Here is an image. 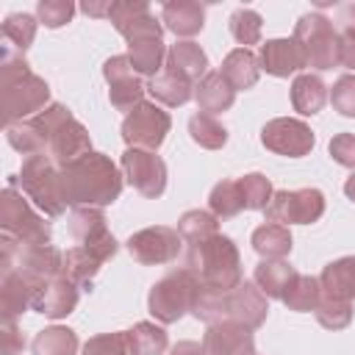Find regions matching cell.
<instances>
[{"label": "cell", "instance_id": "cell-8", "mask_svg": "<svg viewBox=\"0 0 355 355\" xmlns=\"http://www.w3.org/2000/svg\"><path fill=\"white\" fill-rule=\"evenodd\" d=\"M291 39L302 47L308 67H313V69L338 67V33H336V25L322 11L302 14L294 25Z\"/></svg>", "mask_w": 355, "mask_h": 355}, {"label": "cell", "instance_id": "cell-52", "mask_svg": "<svg viewBox=\"0 0 355 355\" xmlns=\"http://www.w3.org/2000/svg\"><path fill=\"white\" fill-rule=\"evenodd\" d=\"M336 33L347 36V39H355V3H347V6L338 8V14H336Z\"/></svg>", "mask_w": 355, "mask_h": 355}, {"label": "cell", "instance_id": "cell-10", "mask_svg": "<svg viewBox=\"0 0 355 355\" xmlns=\"http://www.w3.org/2000/svg\"><path fill=\"white\" fill-rule=\"evenodd\" d=\"M266 222L275 225H311L319 222L324 214V194L319 189H280L272 194L269 205L263 208Z\"/></svg>", "mask_w": 355, "mask_h": 355}, {"label": "cell", "instance_id": "cell-42", "mask_svg": "<svg viewBox=\"0 0 355 355\" xmlns=\"http://www.w3.org/2000/svg\"><path fill=\"white\" fill-rule=\"evenodd\" d=\"M239 189H241V200H244V208L250 211H263L275 194L272 189V180L261 172H250L244 178H239Z\"/></svg>", "mask_w": 355, "mask_h": 355}, {"label": "cell", "instance_id": "cell-14", "mask_svg": "<svg viewBox=\"0 0 355 355\" xmlns=\"http://www.w3.org/2000/svg\"><path fill=\"white\" fill-rule=\"evenodd\" d=\"M313 130L294 116H275L261 128V144L286 158H302L313 150Z\"/></svg>", "mask_w": 355, "mask_h": 355}, {"label": "cell", "instance_id": "cell-2", "mask_svg": "<svg viewBox=\"0 0 355 355\" xmlns=\"http://www.w3.org/2000/svg\"><path fill=\"white\" fill-rule=\"evenodd\" d=\"M0 89H3V116L8 125L36 116L50 105V86L39 78L22 55H14L3 44L0 55Z\"/></svg>", "mask_w": 355, "mask_h": 355}, {"label": "cell", "instance_id": "cell-37", "mask_svg": "<svg viewBox=\"0 0 355 355\" xmlns=\"http://www.w3.org/2000/svg\"><path fill=\"white\" fill-rule=\"evenodd\" d=\"M178 233L183 239V244H197V241H205L211 239L214 233H219V219L211 214V211H202V208H194V211H186L180 219H178Z\"/></svg>", "mask_w": 355, "mask_h": 355}, {"label": "cell", "instance_id": "cell-45", "mask_svg": "<svg viewBox=\"0 0 355 355\" xmlns=\"http://www.w3.org/2000/svg\"><path fill=\"white\" fill-rule=\"evenodd\" d=\"M83 355H130L125 330L92 336V338L83 344Z\"/></svg>", "mask_w": 355, "mask_h": 355}, {"label": "cell", "instance_id": "cell-44", "mask_svg": "<svg viewBox=\"0 0 355 355\" xmlns=\"http://www.w3.org/2000/svg\"><path fill=\"white\" fill-rule=\"evenodd\" d=\"M119 33L125 36L128 44H133V42H144V39H161V36H164V25H161V19H155L150 11H144V14H139L136 19H130L128 25H122Z\"/></svg>", "mask_w": 355, "mask_h": 355}, {"label": "cell", "instance_id": "cell-25", "mask_svg": "<svg viewBox=\"0 0 355 355\" xmlns=\"http://www.w3.org/2000/svg\"><path fill=\"white\" fill-rule=\"evenodd\" d=\"M319 286H322V297L352 302L355 300V255H341L330 261L319 275Z\"/></svg>", "mask_w": 355, "mask_h": 355}, {"label": "cell", "instance_id": "cell-51", "mask_svg": "<svg viewBox=\"0 0 355 355\" xmlns=\"http://www.w3.org/2000/svg\"><path fill=\"white\" fill-rule=\"evenodd\" d=\"M133 75H136V69H133L128 53H125V55H111V58L103 64V78H105L108 83H116V80H125V78H133Z\"/></svg>", "mask_w": 355, "mask_h": 355}, {"label": "cell", "instance_id": "cell-15", "mask_svg": "<svg viewBox=\"0 0 355 355\" xmlns=\"http://www.w3.org/2000/svg\"><path fill=\"white\" fill-rule=\"evenodd\" d=\"M119 166H122L125 180L141 197L155 200V197L164 194V189H166V164H164L161 155H155L150 150H133V147H128L122 153Z\"/></svg>", "mask_w": 355, "mask_h": 355}, {"label": "cell", "instance_id": "cell-18", "mask_svg": "<svg viewBox=\"0 0 355 355\" xmlns=\"http://www.w3.org/2000/svg\"><path fill=\"white\" fill-rule=\"evenodd\" d=\"M202 347L208 355H255V336L241 322H219L208 324Z\"/></svg>", "mask_w": 355, "mask_h": 355}, {"label": "cell", "instance_id": "cell-36", "mask_svg": "<svg viewBox=\"0 0 355 355\" xmlns=\"http://www.w3.org/2000/svg\"><path fill=\"white\" fill-rule=\"evenodd\" d=\"M36 25H39V19L25 14V11L8 14L6 22H3V42H6V47L22 55L33 44V39H36Z\"/></svg>", "mask_w": 355, "mask_h": 355}, {"label": "cell", "instance_id": "cell-41", "mask_svg": "<svg viewBox=\"0 0 355 355\" xmlns=\"http://www.w3.org/2000/svg\"><path fill=\"white\" fill-rule=\"evenodd\" d=\"M144 92H147V86L139 80V75L116 80V83H108V100H111V105L116 111H125V116L144 103Z\"/></svg>", "mask_w": 355, "mask_h": 355}, {"label": "cell", "instance_id": "cell-39", "mask_svg": "<svg viewBox=\"0 0 355 355\" xmlns=\"http://www.w3.org/2000/svg\"><path fill=\"white\" fill-rule=\"evenodd\" d=\"M244 200H241V189L239 180H219L211 194H208V211L216 219H233L236 214H241Z\"/></svg>", "mask_w": 355, "mask_h": 355}, {"label": "cell", "instance_id": "cell-47", "mask_svg": "<svg viewBox=\"0 0 355 355\" xmlns=\"http://www.w3.org/2000/svg\"><path fill=\"white\" fill-rule=\"evenodd\" d=\"M330 103L341 116H355V75H341L333 83Z\"/></svg>", "mask_w": 355, "mask_h": 355}, {"label": "cell", "instance_id": "cell-9", "mask_svg": "<svg viewBox=\"0 0 355 355\" xmlns=\"http://www.w3.org/2000/svg\"><path fill=\"white\" fill-rule=\"evenodd\" d=\"M67 119H72V111L67 105H61V103H50L36 116L14 122V125H6V141L17 153H22L25 158L28 155H39V153L47 150V141L55 133V128H61Z\"/></svg>", "mask_w": 355, "mask_h": 355}, {"label": "cell", "instance_id": "cell-27", "mask_svg": "<svg viewBox=\"0 0 355 355\" xmlns=\"http://www.w3.org/2000/svg\"><path fill=\"white\" fill-rule=\"evenodd\" d=\"M252 250L261 255V261H283L291 247H294V239H291V230L286 225H275V222H263L252 230V239H250Z\"/></svg>", "mask_w": 355, "mask_h": 355}, {"label": "cell", "instance_id": "cell-1", "mask_svg": "<svg viewBox=\"0 0 355 355\" xmlns=\"http://www.w3.org/2000/svg\"><path fill=\"white\" fill-rule=\"evenodd\" d=\"M122 172L105 153H86L83 158L58 169L61 197L72 208H105L122 194Z\"/></svg>", "mask_w": 355, "mask_h": 355}, {"label": "cell", "instance_id": "cell-13", "mask_svg": "<svg viewBox=\"0 0 355 355\" xmlns=\"http://www.w3.org/2000/svg\"><path fill=\"white\" fill-rule=\"evenodd\" d=\"M130 258L141 266H161L169 263L180 255L183 250V239L178 233V227L169 225H153V227H141L136 233H130V239L125 241Z\"/></svg>", "mask_w": 355, "mask_h": 355}, {"label": "cell", "instance_id": "cell-50", "mask_svg": "<svg viewBox=\"0 0 355 355\" xmlns=\"http://www.w3.org/2000/svg\"><path fill=\"white\" fill-rule=\"evenodd\" d=\"M25 347V338L17 327V319H3L0 322V355H19Z\"/></svg>", "mask_w": 355, "mask_h": 355}, {"label": "cell", "instance_id": "cell-4", "mask_svg": "<svg viewBox=\"0 0 355 355\" xmlns=\"http://www.w3.org/2000/svg\"><path fill=\"white\" fill-rule=\"evenodd\" d=\"M186 269L200 280L202 288H211V291H230L244 283L239 247L225 233H214L205 241L189 244Z\"/></svg>", "mask_w": 355, "mask_h": 355}, {"label": "cell", "instance_id": "cell-48", "mask_svg": "<svg viewBox=\"0 0 355 355\" xmlns=\"http://www.w3.org/2000/svg\"><path fill=\"white\" fill-rule=\"evenodd\" d=\"M330 150V158L338 164V166H347V169H355V133H336L327 144Z\"/></svg>", "mask_w": 355, "mask_h": 355}, {"label": "cell", "instance_id": "cell-19", "mask_svg": "<svg viewBox=\"0 0 355 355\" xmlns=\"http://www.w3.org/2000/svg\"><path fill=\"white\" fill-rule=\"evenodd\" d=\"M258 61H261V69L275 75V78H288V75L308 67L305 53L294 39H269V42H263L261 53H258Z\"/></svg>", "mask_w": 355, "mask_h": 355}, {"label": "cell", "instance_id": "cell-34", "mask_svg": "<svg viewBox=\"0 0 355 355\" xmlns=\"http://www.w3.org/2000/svg\"><path fill=\"white\" fill-rule=\"evenodd\" d=\"M100 266L103 263L83 247H72L64 252V277H69L83 291H92V283H94Z\"/></svg>", "mask_w": 355, "mask_h": 355}, {"label": "cell", "instance_id": "cell-40", "mask_svg": "<svg viewBox=\"0 0 355 355\" xmlns=\"http://www.w3.org/2000/svg\"><path fill=\"white\" fill-rule=\"evenodd\" d=\"M227 28H230V36L250 50V44H258L261 42V28H263V19L258 11L252 8H236L227 19Z\"/></svg>", "mask_w": 355, "mask_h": 355}, {"label": "cell", "instance_id": "cell-46", "mask_svg": "<svg viewBox=\"0 0 355 355\" xmlns=\"http://www.w3.org/2000/svg\"><path fill=\"white\" fill-rule=\"evenodd\" d=\"M75 6L69 0H39L36 3V19L44 28H61L72 19Z\"/></svg>", "mask_w": 355, "mask_h": 355}, {"label": "cell", "instance_id": "cell-26", "mask_svg": "<svg viewBox=\"0 0 355 355\" xmlns=\"http://www.w3.org/2000/svg\"><path fill=\"white\" fill-rule=\"evenodd\" d=\"M219 72L225 75V80H227L236 92H247V89H252V86L258 83V78H261V61H258V55H255L252 50L236 47V50H230V53L222 58V69H219Z\"/></svg>", "mask_w": 355, "mask_h": 355}, {"label": "cell", "instance_id": "cell-11", "mask_svg": "<svg viewBox=\"0 0 355 355\" xmlns=\"http://www.w3.org/2000/svg\"><path fill=\"white\" fill-rule=\"evenodd\" d=\"M67 227H69L72 239L78 241V247L89 250L100 263L111 261L116 255V250H119L114 233L108 230L103 208H92V205L72 208L69 216H67Z\"/></svg>", "mask_w": 355, "mask_h": 355}, {"label": "cell", "instance_id": "cell-32", "mask_svg": "<svg viewBox=\"0 0 355 355\" xmlns=\"http://www.w3.org/2000/svg\"><path fill=\"white\" fill-rule=\"evenodd\" d=\"M33 355H75L78 352V333L64 324L44 327L31 341Z\"/></svg>", "mask_w": 355, "mask_h": 355}, {"label": "cell", "instance_id": "cell-31", "mask_svg": "<svg viewBox=\"0 0 355 355\" xmlns=\"http://www.w3.org/2000/svg\"><path fill=\"white\" fill-rule=\"evenodd\" d=\"M125 336L130 355H164V349L169 347L166 330L155 322H136L130 330H125Z\"/></svg>", "mask_w": 355, "mask_h": 355}, {"label": "cell", "instance_id": "cell-55", "mask_svg": "<svg viewBox=\"0 0 355 355\" xmlns=\"http://www.w3.org/2000/svg\"><path fill=\"white\" fill-rule=\"evenodd\" d=\"M80 11H83L86 17H105V19H108V14H111V3H94V0H89V3L80 6Z\"/></svg>", "mask_w": 355, "mask_h": 355}, {"label": "cell", "instance_id": "cell-5", "mask_svg": "<svg viewBox=\"0 0 355 355\" xmlns=\"http://www.w3.org/2000/svg\"><path fill=\"white\" fill-rule=\"evenodd\" d=\"M200 288H202L200 280L186 266L175 269V272H169V275H164L161 280L153 283V288L147 294V311L153 313L155 322L172 324V322L183 319L186 313L194 311Z\"/></svg>", "mask_w": 355, "mask_h": 355}, {"label": "cell", "instance_id": "cell-49", "mask_svg": "<svg viewBox=\"0 0 355 355\" xmlns=\"http://www.w3.org/2000/svg\"><path fill=\"white\" fill-rule=\"evenodd\" d=\"M144 11H150V6H147L144 0H116V3H111L108 19H111V25L119 31L122 25H128L130 19H136V17L144 14Z\"/></svg>", "mask_w": 355, "mask_h": 355}, {"label": "cell", "instance_id": "cell-33", "mask_svg": "<svg viewBox=\"0 0 355 355\" xmlns=\"http://www.w3.org/2000/svg\"><path fill=\"white\" fill-rule=\"evenodd\" d=\"M166 44L161 39H144V42H133L128 44V58L136 69V75H147V78H155L164 64H166Z\"/></svg>", "mask_w": 355, "mask_h": 355}, {"label": "cell", "instance_id": "cell-22", "mask_svg": "<svg viewBox=\"0 0 355 355\" xmlns=\"http://www.w3.org/2000/svg\"><path fill=\"white\" fill-rule=\"evenodd\" d=\"M17 266L22 272L33 275L36 280L47 283V280H55L64 275V252L53 244H31V247L19 250Z\"/></svg>", "mask_w": 355, "mask_h": 355}, {"label": "cell", "instance_id": "cell-28", "mask_svg": "<svg viewBox=\"0 0 355 355\" xmlns=\"http://www.w3.org/2000/svg\"><path fill=\"white\" fill-rule=\"evenodd\" d=\"M324 103H327V86L319 75L302 72L291 80V105H294L297 114L313 116L324 108Z\"/></svg>", "mask_w": 355, "mask_h": 355}, {"label": "cell", "instance_id": "cell-7", "mask_svg": "<svg viewBox=\"0 0 355 355\" xmlns=\"http://www.w3.org/2000/svg\"><path fill=\"white\" fill-rule=\"evenodd\" d=\"M0 230L14 236L22 247L50 244V222L31 208L17 186H6L0 194Z\"/></svg>", "mask_w": 355, "mask_h": 355}, {"label": "cell", "instance_id": "cell-3", "mask_svg": "<svg viewBox=\"0 0 355 355\" xmlns=\"http://www.w3.org/2000/svg\"><path fill=\"white\" fill-rule=\"evenodd\" d=\"M200 322L205 324H219V322H241L247 327H261L266 322L269 313V297L250 280H244L241 286L230 288V291H211V288H200L194 311H191Z\"/></svg>", "mask_w": 355, "mask_h": 355}, {"label": "cell", "instance_id": "cell-6", "mask_svg": "<svg viewBox=\"0 0 355 355\" xmlns=\"http://www.w3.org/2000/svg\"><path fill=\"white\" fill-rule=\"evenodd\" d=\"M17 178H19V191L44 216H61L67 211V202H64L61 186H58V166L44 153L22 158V169Z\"/></svg>", "mask_w": 355, "mask_h": 355}, {"label": "cell", "instance_id": "cell-38", "mask_svg": "<svg viewBox=\"0 0 355 355\" xmlns=\"http://www.w3.org/2000/svg\"><path fill=\"white\" fill-rule=\"evenodd\" d=\"M189 136L194 144H200L202 150H222L225 141H227V128L211 116V114H194L189 119Z\"/></svg>", "mask_w": 355, "mask_h": 355}, {"label": "cell", "instance_id": "cell-29", "mask_svg": "<svg viewBox=\"0 0 355 355\" xmlns=\"http://www.w3.org/2000/svg\"><path fill=\"white\" fill-rule=\"evenodd\" d=\"M147 92L153 94L155 103H161V105H172V108H175V105H183V103H189V100L194 97V83L164 67L155 78H150Z\"/></svg>", "mask_w": 355, "mask_h": 355}, {"label": "cell", "instance_id": "cell-16", "mask_svg": "<svg viewBox=\"0 0 355 355\" xmlns=\"http://www.w3.org/2000/svg\"><path fill=\"white\" fill-rule=\"evenodd\" d=\"M44 283L36 280L33 275L22 272L19 266L3 269L0 272V316L3 319H17L28 308H33V300Z\"/></svg>", "mask_w": 355, "mask_h": 355}, {"label": "cell", "instance_id": "cell-54", "mask_svg": "<svg viewBox=\"0 0 355 355\" xmlns=\"http://www.w3.org/2000/svg\"><path fill=\"white\" fill-rule=\"evenodd\" d=\"M169 355H208V352H205V347L197 344V341H178V344L169 349Z\"/></svg>", "mask_w": 355, "mask_h": 355}, {"label": "cell", "instance_id": "cell-21", "mask_svg": "<svg viewBox=\"0 0 355 355\" xmlns=\"http://www.w3.org/2000/svg\"><path fill=\"white\" fill-rule=\"evenodd\" d=\"M161 22L166 31L180 36L183 42L197 36L205 25V8L194 0H169L161 6Z\"/></svg>", "mask_w": 355, "mask_h": 355}, {"label": "cell", "instance_id": "cell-12", "mask_svg": "<svg viewBox=\"0 0 355 355\" xmlns=\"http://www.w3.org/2000/svg\"><path fill=\"white\" fill-rule=\"evenodd\" d=\"M169 128H172V116L161 105L144 100L139 108H133L122 119V141L128 147H133V150H150V153H155L164 144Z\"/></svg>", "mask_w": 355, "mask_h": 355}, {"label": "cell", "instance_id": "cell-30", "mask_svg": "<svg viewBox=\"0 0 355 355\" xmlns=\"http://www.w3.org/2000/svg\"><path fill=\"white\" fill-rule=\"evenodd\" d=\"M297 277V269L283 258V261H261L252 272V283L269 297V300H283L288 291L291 280Z\"/></svg>", "mask_w": 355, "mask_h": 355}, {"label": "cell", "instance_id": "cell-53", "mask_svg": "<svg viewBox=\"0 0 355 355\" xmlns=\"http://www.w3.org/2000/svg\"><path fill=\"white\" fill-rule=\"evenodd\" d=\"M338 67L355 69V39L338 36Z\"/></svg>", "mask_w": 355, "mask_h": 355}, {"label": "cell", "instance_id": "cell-23", "mask_svg": "<svg viewBox=\"0 0 355 355\" xmlns=\"http://www.w3.org/2000/svg\"><path fill=\"white\" fill-rule=\"evenodd\" d=\"M194 100H197V108L200 114H222L227 111L233 103H236V89L225 80V75L219 69H211L205 78L197 80L194 86Z\"/></svg>", "mask_w": 355, "mask_h": 355}, {"label": "cell", "instance_id": "cell-56", "mask_svg": "<svg viewBox=\"0 0 355 355\" xmlns=\"http://www.w3.org/2000/svg\"><path fill=\"white\" fill-rule=\"evenodd\" d=\"M344 194H347V197L355 202V172L347 178V183H344Z\"/></svg>", "mask_w": 355, "mask_h": 355}, {"label": "cell", "instance_id": "cell-35", "mask_svg": "<svg viewBox=\"0 0 355 355\" xmlns=\"http://www.w3.org/2000/svg\"><path fill=\"white\" fill-rule=\"evenodd\" d=\"M322 300V286H319V277H311V275H300L291 280L288 291L283 294V305L294 313H308V311H316Z\"/></svg>", "mask_w": 355, "mask_h": 355}, {"label": "cell", "instance_id": "cell-43", "mask_svg": "<svg viewBox=\"0 0 355 355\" xmlns=\"http://www.w3.org/2000/svg\"><path fill=\"white\" fill-rule=\"evenodd\" d=\"M316 322L324 330H344L352 322V302L347 300H333V297H322L316 311H313Z\"/></svg>", "mask_w": 355, "mask_h": 355}, {"label": "cell", "instance_id": "cell-24", "mask_svg": "<svg viewBox=\"0 0 355 355\" xmlns=\"http://www.w3.org/2000/svg\"><path fill=\"white\" fill-rule=\"evenodd\" d=\"M164 67L178 72L180 78H186V80H191L197 86V80L208 75V55H205V50L197 42L186 39V42H175L169 47Z\"/></svg>", "mask_w": 355, "mask_h": 355}, {"label": "cell", "instance_id": "cell-20", "mask_svg": "<svg viewBox=\"0 0 355 355\" xmlns=\"http://www.w3.org/2000/svg\"><path fill=\"white\" fill-rule=\"evenodd\" d=\"M78 297H80V288L69 277L61 275L55 280H47L39 288V294L33 300V311L47 316V319H64V316H69L75 311Z\"/></svg>", "mask_w": 355, "mask_h": 355}, {"label": "cell", "instance_id": "cell-17", "mask_svg": "<svg viewBox=\"0 0 355 355\" xmlns=\"http://www.w3.org/2000/svg\"><path fill=\"white\" fill-rule=\"evenodd\" d=\"M86 153H92V136L83 128V122H78L75 116L67 119L61 128H55V133L50 136L47 150H44V155L58 169L67 166V164H72V161H78V158H83Z\"/></svg>", "mask_w": 355, "mask_h": 355}]
</instances>
